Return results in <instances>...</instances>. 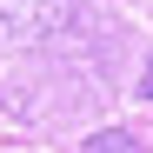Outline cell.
Instances as JSON below:
<instances>
[{"instance_id":"6da1fadb","label":"cell","mask_w":153,"mask_h":153,"mask_svg":"<svg viewBox=\"0 0 153 153\" xmlns=\"http://www.w3.org/2000/svg\"><path fill=\"white\" fill-rule=\"evenodd\" d=\"M73 20V0H0V40H47Z\"/></svg>"},{"instance_id":"7a4b0ae2","label":"cell","mask_w":153,"mask_h":153,"mask_svg":"<svg viewBox=\"0 0 153 153\" xmlns=\"http://www.w3.org/2000/svg\"><path fill=\"white\" fill-rule=\"evenodd\" d=\"M87 153H140V140L126 126H100V133H87Z\"/></svg>"},{"instance_id":"3957f363","label":"cell","mask_w":153,"mask_h":153,"mask_svg":"<svg viewBox=\"0 0 153 153\" xmlns=\"http://www.w3.org/2000/svg\"><path fill=\"white\" fill-rule=\"evenodd\" d=\"M140 100H153V53H146V73H140V87H133Z\"/></svg>"}]
</instances>
